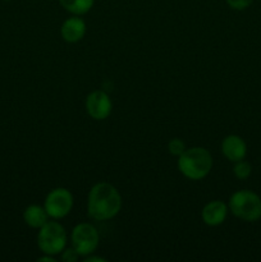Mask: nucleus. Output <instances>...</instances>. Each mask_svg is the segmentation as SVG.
<instances>
[{"instance_id":"nucleus-1","label":"nucleus","mask_w":261,"mask_h":262,"mask_svg":"<svg viewBox=\"0 0 261 262\" xmlns=\"http://www.w3.org/2000/svg\"><path fill=\"white\" fill-rule=\"evenodd\" d=\"M122 209V197L107 182H100L91 188L87 200V214L91 219L105 222L117 216Z\"/></svg>"},{"instance_id":"nucleus-2","label":"nucleus","mask_w":261,"mask_h":262,"mask_svg":"<svg viewBox=\"0 0 261 262\" xmlns=\"http://www.w3.org/2000/svg\"><path fill=\"white\" fill-rule=\"evenodd\" d=\"M178 170L191 181H200L212 169L211 154L204 147L186 148L178 156Z\"/></svg>"},{"instance_id":"nucleus-3","label":"nucleus","mask_w":261,"mask_h":262,"mask_svg":"<svg viewBox=\"0 0 261 262\" xmlns=\"http://www.w3.org/2000/svg\"><path fill=\"white\" fill-rule=\"evenodd\" d=\"M228 209L243 222H257L261 219V197L250 189H240L230 196Z\"/></svg>"},{"instance_id":"nucleus-4","label":"nucleus","mask_w":261,"mask_h":262,"mask_svg":"<svg viewBox=\"0 0 261 262\" xmlns=\"http://www.w3.org/2000/svg\"><path fill=\"white\" fill-rule=\"evenodd\" d=\"M37 246L44 255L55 256L64 251L67 246V232L58 222H48L40 228Z\"/></svg>"},{"instance_id":"nucleus-5","label":"nucleus","mask_w":261,"mask_h":262,"mask_svg":"<svg viewBox=\"0 0 261 262\" xmlns=\"http://www.w3.org/2000/svg\"><path fill=\"white\" fill-rule=\"evenodd\" d=\"M99 233L92 224L81 223L72 230V247L81 257L91 255L99 246Z\"/></svg>"},{"instance_id":"nucleus-6","label":"nucleus","mask_w":261,"mask_h":262,"mask_svg":"<svg viewBox=\"0 0 261 262\" xmlns=\"http://www.w3.org/2000/svg\"><path fill=\"white\" fill-rule=\"evenodd\" d=\"M49 217L53 219H61L71 212L73 207V196L67 188L53 189L48 193L44 204Z\"/></svg>"},{"instance_id":"nucleus-7","label":"nucleus","mask_w":261,"mask_h":262,"mask_svg":"<svg viewBox=\"0 0 261 262\" xmlns=\"http://www.w3.org/2000/svg\"><path fill=\"white\" fill-rule=\"evenodd\" d=\"M86 112L92 119L95 120H104L112 113V100H110L109 95L106 92L101 91V90H96L92 91L89 96L86 97Z\"/></svg>"},{"instance_id":"nucleus-8","label":"nucleus","mask_w":261,"mask_h":262,"mask_svg":"<svg viewBox=\"0 0 261 262\" xmlns=\"http://www.w3.org/2000/svg\"><path fill=\"white\" fill-rule=\"evenodd\" d=\"M222 152L232 163L243 160L247 155V145L245 140L237 135H229L223 140Z\"/></svg>"},{"instance_id":"nucleus-9","label":"nucleus","mask_w":261,"mask_h":262,"mask_svg":"<svg viewBox=\"0 0 261 262\" xmlns=\"http://www.w3.org/2000/svg\"><path fill=\"white\" fill-rule=\"evenodd\" d=\"M228 215V206L223 201L215 200L206 204L202 209L201 216L202 222L209 227H217L223 224L224 220L227 219Z\"/></svg>"},{"instance_id":"nucleus-10","label":"nucleus","mask_w":261,"mask_h":262,"mask_svg":"<svg viewBox=\"0 0 261 262\" xmlns=\"http://www.w3.org/2000/svg\"><path fill=\"white\" fill-rule=\"evenodd\" d=\"M60 33L63 40L67 42H78L83 38L84 33H86V23L82 18H79V15L71 17L63 22L60 27Z\"/></svg>"},{"instance_id":"nucleus-11","label":"nucleus","mask_w":261,"mask_h":262,"mask_svg":"<svg viewBox=\"0 0 261 262\" xmlns=\"http://www.w3.org/2000/svg\"><path fill=\"white\" fill-rule=\"evenodd\" d=\"M48 212L45 207L38 206V205H30L23 212V220L26 224L35 229H40L44 224L48 223Z\"/></svg>"},{"instance_id":"nucleus-12","label":"nucleus","mask_w":261,"mask_h":262,"mask_svg":"<svg viewBox=\"0 0 261 262\" xmlns=\"http://www.w3.org/2000/svg\"><path fill=\"white\" fill-rule=\"evenodd\" d=\"M94 2L95 0H59L61 7L74 15L86 14L94 7Z\"/></svg>"},{"instance_id":"nucleus-13","label":"nucleus","mask_w":261,"mask_h":262,"mask_svg":"<svg viewBox=\"0 0 261 262\" xmlns=\"http://www.w3.org/2000/svg\"><path fill=\"white\" fill-rule=\"evenodd\" d=\"M233 173H234V176L238 179L243 181V179H247L251 176V173H252V166L245 159L240 161H235L234 166H233Z\"/></svg>"},{"instance_id":"nucleus-14","label":"nucleus","mask_w":261,"mask_h":262,"mask_svg":"<svg viewBox=\"0 0 261 262\" xmlns=\"http://www.w3.org/2000/svg\"><path fill=\"white\" fill-rule=\"evenodd\" d=\"M168 150L171 155L179 156L184 150H186V145H184L183 141L179 140V138H173V140L169 141Z\"/></svg>"},{"instance_id":"nucleus-15","label":"nucleus","mask_w":261,"mask_h":262,"mask_svg":"<svg viewBox=\"0 0 261 262\" xmlns=\"http://www.w3.org/2000/svg\"><path fill=\"white\" fill-rule=\"evenodd\" d=\"M253 3V0H227V4L234 10H245Z\"/></svg>"},{"instance_id":"nucleus-16","label":"nucleus","mask_w":261,"mask_h":262,"mask_svg":"<svg viewBox=\"0 0 261 262\" xmlns=\"http://www.w3.org/2000/svg\"><path fill=\"white\" fill-rule=\"evenodd\" d=\"M81 256L77 253V251L73 247L71 248H64V251L61 252V261L64 262H74L77 261Z\"/></svg>"},{"instance_id":"nucleus-17","label":"nucleus","mask_w":261,"mask_h":262,"mask_svg":"<svg viewBox=\"0 0 261 262\" xmlns=\"http://www.w3.org/2000/svg\"><path fill=\"white\" fill-rule=\"evenodd\" d=\"M84 261L86 262H94V261H97V262H106V260L102 257H99V256H86V258H84Z\"/></svg>"},{"instance_id":"nucleus-18","label":"nucleus","mask_w":261,"mask_h":262,"mask_svg":"<svg viewBox=\"0 0 261 262\" xmlns=\"http://www.w3.org/2000/svg\"><path fill=\"white\" fill-rule=\"evenodd\" d=\"M37 261H49V262H55V258L53 257L51 255H45L42 257H38Z\"/></svg>"},{"instance_id":"nucleus-19","label":"nucleus","mask_w":261,"mask_h":262,"mask_svg":"<svg viewBox=\"0 0 261 262\" xmlns=\"http://www.w3.org/2000/svg\"><path fill=\"white\" fill-rule=\"evenodd\" d=\"M5 2H9V0H5Z\"/></svg>"}]
</instances>
